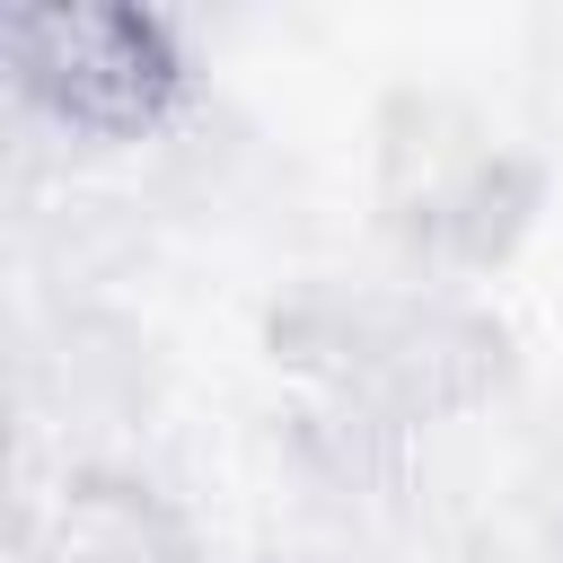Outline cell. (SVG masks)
I'll list each match as a JSON object with an SVG mask.
<instances>
[{"label": "cell", "mask_w": 563, "mask_h": 563, "mask_svg": "<svg viewBox=\"0 0 563 563\" xmlns=\"http://www.w3.org/2000/svg\"><path fill=\"white\" fill-rule=\"evenodd\" d=\"M0 70L18 114L97 150L167 132L194 97V53L176 18L141 0H18L0 18Z\"/></svg>", "instance_id": "1"}]
</instances>
